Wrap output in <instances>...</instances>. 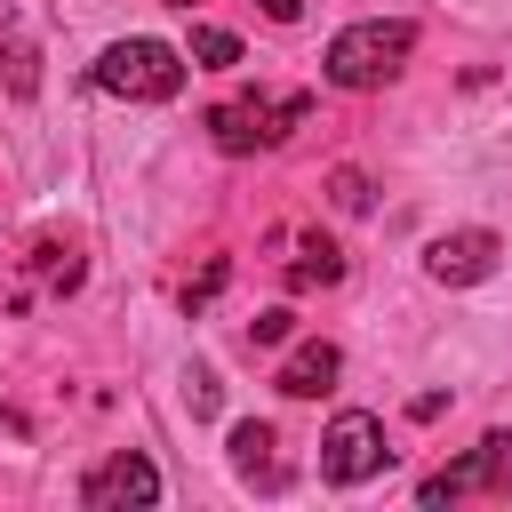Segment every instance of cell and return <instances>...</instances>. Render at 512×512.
<instances>
[{"label":"cell","instance_id":"8992f818","mask_svg":"<svg viewBox=\"0 0 512 512\" xmlns=\"http://www.w3.org/2000/svg\"><path fill=\"white\" fill-rule=\"evenodd\" d=\"M472 488H496V496H512V432H488L472 456H456L448 472H424V504H456V496H472Z\"/></svg>","mask_w":512,"mask_h":512},{"label":"cell","instance_id":"d6986e66","mask_svg":"<svg viewBox=\"0 0 512 512\" xmlns=\"http://www.w3.org/2000/svg\"><path fill=\"white\" fill-rule=\"evenodd\" d=\"M168 8H192V0H168Z\"/></svg>","mask_w":512,"mask_h":512},{"label":"cell","instance_id":"ba28073f","mask_svg":"<svg viewBox=\"0 0 512 512\" xmlns=\"http://www.w3.org/2000/svg\"><path fill=\"white\" fill-rule=\"evenodd\" d=\"M336 368H344V352H336L328 336H304V344H296V352L272 368V384H280L288 400H320V392L336 384Z\"/></svg>","mask_w":512,"mask_h":512},{"label":"cell","instance_id":"6da1fadb","mask_svg":"<svg viewBox=\"0 0 512 512\" xmlns=\"http://www.w3.org/2000/svg\"><path fill=\"white\" fill-rule=\"evenodd\" d=\"M416 56V24L408 16H360V24H344L336 40H328V56H320V72L336 80V88H384V80H400V64Z\"/></svg>","mask_w":512,"mask_h":512},{"label":"cell","instance_id":"3957f363","mask_svg":"<svg viewBox=\"0 0 512 512\" xmlns=\"http://www.w3.org/2000/svg\"><path fill=\"white\" fill-rule=\"evenodd\" d=\"M88 80L104 96H120V104H168L184 88V48H168V40H112L88 64Z\"/></svg>","mask_w":512,"mask_h":512},{"label":"cell","instance_id":"e0dca14e","mask_svg":"<svg viewBox=\"0 0 512 512\" xmlns=\"http://www.w3.org/2000/svg\"><path fill=\"white\" fill-rule=\"evenodd\" d=\"M288 336H296V312H280V304L248 320V344H288Z\"/></svg>","mask_w":512,"mask_h":512},{"label":"cell","instance_id":"277c9868","mask_svg":"<svg viewBox=\"0 0 512 512\" xmlns=\"http://www.w3.org/2000/svg\"><path fill=\"white\" fill-rule=\"evenodd\" d=\"M392 464V448H384V424L368 416V408H344L328 432H320V480L328 488H360V480H376Z\"/></svg>","mask_w":512,"mask_h":512},{"label":"cell","instance_id":"30bf717a","mask_svg":"<svg viewBox=\"0 0 512 512\" xmlns=\"http://www.w3.org/2000/svg\"><path fill=\"white\" fill-rule=\"evenodd\" d=\"M336 280H344V256H336V240L304 232V240H296V256H288V288H336Z\"/></svg>","mask_w":512,"mask_h":512},{"label":"cell","instance_id":"9c48e42d","mask_svg":"<svg viewBox=\"0 0 512 512\" xmlns=\"http://www.w3.org/2000/svg\"><path fill=\"white\" fill-rule=\"evenodd\" d=\"M224 448H232V472H240L248 488H288V472H280V456H272V448H280V440H272V424H256V416H248V424H232V440H224Z\"/></svg>","mask_w":512,"mask_h":512},{"label":"cell","instance_id":"5b68a950","mask_svg":"<svg viewBox=\"0 0 512 512\" xmlns=\"http://www.w3.org/2000/svg\"><path fill=\"white\" fill-rule=\"evenodd\" d=\"M80 504H88V512H152V504H160V464L136 456V448H120V456H104V464L80 480Z\"/></svg>","mask_w":512,"mask_h":512},{"label":"cell","instance_id":"7c38bea8","mask_svg":"<svg viewBox=\"0 0 512 512\" xmlns=\"http://www.w3.org/2000/svg\"><path fill=\"white\" fill-rule=\"evenodd\" d=\"M224 280H232V264H224V256H208V264H200V280H184V296H176V304H184V312H208V304L224 296Z\"/></svg>","mask_w":512,"mask_h":512},{"label":"cell","instance_id":"9a60e30c","mask_svg":"<svg viewBox=\"0 0 512 512\" xmlns=\"http://www.w3.org/2000/svg\"><path fill=\"white\" fill-rule=\"evenodd\" d=\"M328 200H336L344 216H360V208H368L376 192H368V176H360V168H336V176H328Z\"/></svg>","mask_w":512,"mask_h":512},{"label":"cell","instance_id":"2e32d148","mask_svg":"<svg viewBox=\"0 0 512 512\" xmlns=\"http://www.w3.org/2000/svg\"><path fill=\"white\" fill-rule=\"evenodd\" d=\"M184 400H192V416H216V400H224V384H216V368H184Z\"/></svg>","mask_w":512,"mask_h":512},{"label":"cell","instance_id":"8fae6325","mask_svg":"<svg viewBox=\"0 0 512 512\" xmlns=\"http://www.w3.org/2000/svg\"><path fill=\"white\" fill-rule=\"evenodd\" d=\"M192 64H208V72H232L240 64V40L224 32V24H192V48H184Z\"/></svg>","mask_w":512,"mask_h":512},{"label":"cell","instance_id":"ac0fdd59","mask_svg":"<svg viewBox=\"0 0 512 512\" xmlns=\"http://www.w3.org/2000/svg\"><path fill=\"white\" fill-rule=\"evenodd\" d=\"M256 8H264L272 24H296V16H304V0H256Z\"/></svg>","mask_w":512,"mask_h":512},{"label":"cell","instance_id":"5bb4252c","mask_svg":"<svg viewBox=\"0 0 512 512\" xmlns=\"http://www.w3.org/2000/svg\"><path fill=\"white\" fill-rule=\"evenodd\" d=\"M8 88H16V96L40 88V56H32V40H16V32H8Z\"/></svg>","mask_w":512,"mask_h":512},{"label":"cell","instance_id":"52a82bcc","mask_svg":"<svg viewBox=\"0 0 512 512\" xmlns=\"http://www.w3.org/2000/svg\"><path fill=\"white\" fill-rule=\"evenodd\" d=\"M496 256H504V240L480 232V224H464V232H440V240L424 248V272H432L440 288H480V280L496 272Z\"/></svg>","mask_w":512,"mask_h":512},{"label":"cell","instance_id":"7a4b0ae2","mask_svg":"<svg viewBox=\"0 0 512 512\" xmlns=\"http://www.w3.org/2000/svg\"><path fill=\"white\" fill-rule=\"evenodd\" d=\"M312 120V96H272V88H248V96H232V104H216L208 112V136H216V152H272V144H288L296 128Z\"/></svg>","mask_w":512,"mask_h":512},{"label":"cell","instance_id":"4fadbf2b","mask_svg":"<svg viewBox=\"0 0 512 512\" xmlns=\"http://www.w3.org/2000/svg\"><path fill=\"white\" fill-rule=\"evenodd\" d=\"M32 264H40V280H48V288H80V256H72V248L40 240V248H32Z\"/></svg>","mask_w":512,"mask_h":512}]
</instances>
